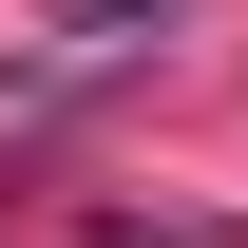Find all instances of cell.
<instances>
[{"mask_svg":"<svg viewBox=\"0 0 248 248\" xmlns=\"http://www.w3.org/2000/svg\"><path fill=\"white\" fill-rule=\"evenodd\" d=\"M95 248H229V229H153V210H95Z\"/></svg>","mask_w":248,"mask_h":248,"instance_id":"2","label":"cell"},{"mask_svg":"<svg viewBox=\"0 0 248 248\" xmlns=\"http://www.w3.org/2000/svg\"><path fill=\"white\" fill-rule=\"evenodd\" d=\"M172 0H38V38H153Z\"/></svg>","mask_w":248,"mask_h":248,"instance_id":"1","label":"cell"}]
</instances>
